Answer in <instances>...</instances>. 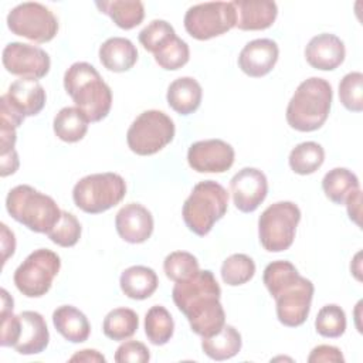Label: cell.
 I'll return each mask as SVG.
<instances>
[{"mask_svg":"<svg viewBox=\"0 0 363 363\" xmlns=\"http://www.w3.org/2000/svg\"><path fill=\"white\" fill-rule=\"evenodd\" d=\"M279 48L269 38H257L244 45L238 55L240 69L251 77L261 78L272 71L278 61Z\"/></svg>","mask_w":363,"mask_h":363,"instance_id":"obj_18","label":"cell"},{"mask_svg":"<svg viewBox=\"0 0 363 363\" xmlns=\"http://www.w3.org/2000/svg\"><path fill=\"white\" fill-rule=\"evenodd\" d=\"M332 86L319 77L302 81L286 106L288 125L299 132H313L326 122L332 106Z\"/></svg>","mask_w":363,"mask_h":363,"instance_id":"obj_4","label":"cell"},{"mask_svg":"<svg viewBox=\"0 0 363 363\" xmlns=\"http://www.w3.org/2000/svg\"><path fill=\"white\" fill-rule=\"evenodd\" d=\"M231 3L234 6L237 16L235 27L242 31H257L269 28L278 16V7L277 3L274 1L235 0Z\"/></svg>","mask_w":363,"mask_h":363,"instance_id":"obj_21","label":"cell"},{"mask_svg":"<svg viewBox=\"0 0 363 363\" xmlns=\"http://www.w3.org/2000/svg\"><path fill=\"white\" fill-rule=\"evenodd\" d=\"M234 149L221 139L194 142L187 150L189 166L197 173H224L234 164Z\"/></svg>","mask_w":363,"mask_h":363,"instance_id":"obj_14","label":"cell"},{"mask_svg":"<svg viewBox=\"0 0 363 363\" xmlns=\"http://www.w3.org/2000/svg\"><path fill=\"white\" fill-rule=\"evenodd\" d=\"M16 139H17L16 128L9 123L0 122V147H1L0 155H4L7 152L13 150L14 145H16Z\"/></svg>","mask_w":363,"mask_h":363,"instance_id":"obj_42","label":"cell"},{"mask_svg":"<svg viewBox=\"0 0 363 363\" xmlns=\"http://www.w3.org/2000/svg\"><path fill=\"white\" fill-rule=\"evenodd\" d=\"M309 363H318V362H336L342 363L345 362V357L339 347L330 346V345H319L312 349L311 354L308 356Z\"/></svg>","mask_w":363,"mask_h":363,"instance_id":"obj_41","label":"cell"},{"mask_svg":"<svg viewBox=\"0 0 363 363\" xmlns=\"http://www.w3.org/2000/svg\"><path fill=\"white\" fill-rule=\"evenodd\" d=\"M150 359L149 349L146 345L138 340H128L119 345L115 352V362L118 363H146Z\"/></svg>","mask_w":363,"mask_h":363,"instance_id":"obj_40","label":"cell"},{"mask_svg":"<svg viewBox=\"0 0 363 363\" xmlns=\"http://www.w3.org/2000/svg\"><path fill=\"white\" fill-rule=\"evenodd\" d=\"M228 208L227 190L214 180L197 183L186 199L182 216L187 228L196 235H207Z\"/></svg>","mask_w":363,"mask_h":363,"instance_id":"obj_6","label":"cell"},{"mask_svg":"<svg viewBox=\"0 0 363 363\" xmlns=\"http://www.w3.org/2000/svg\"><path fill=\"white\" fill-rule=\"evenodd\" d=\"M64 88L89 122H99L108 116L112 91L94 65L74 62L64 74Z\"/></svg>","mask_w":363,"mask_h":363,"instance_id":"obj_3","label":"cell"},{"mask_svg":"<svg viewBox=\"0 0 363 363\" xmlns=\"http://www.w3.org/2000/svg\"><path fill=\"white\" fill-rule=\"evenodd\" d=\"M347 207V214L352 221H354L357 225H360V204H362V191L360 189L353 191L345 201Z\"/></svg>","mask_w":363,"mask_h":363,"instance_id":"obj_45","label":"cell"},{"mask_svg":"<svg viewBox=\"0 0 363 363\" xmlns=\"http://www.w3.org/2000/svg\"><path fill=\"white\" fill-rule=\"evenodd\" d=\"M139 328V318L133 309L115 308L104 319V335L115 342L132 337Z\"/></svg>","mask_w":363,"mask_h":363,"instance_id":"obj_30","label":"cell"},{"mask_svg":"<svg viewBox=\"0 0 363 363\" xmlns=\"http://www.w3.org/2000/svg\"><path fill=\"white\" fill-rule=\"evenodd\" d=\"M230 190L234 206L242 213H252L268 194V180L259 169L244 167L230 180Z\"/></svg>","mask_w":363,"mask_h":363,"instance_id":"obj_15","label":"cell"},{"mask_svg":"<svg viewBox=\"0 0 363 363\" xmlns=\"http://www.w3.org/2000/svg\"><path fill=\"white\" fill-rule=\"evenodd\" d=\"M339 99L350 112L363 111V74L359 71L346 74L339 82Z\"/></svg>","mask_w":363,"mask_h":363,"instance_id":"obj_38","label":"cell"},{"mask_svg":"<svg viewBox=\"0 0 363 363\" xmlns=\"http://www.w3.org/2000/svg\"><path fill=\"white\" fill-rule=\"evenodd\" d=\"M95 6L123 30L135 28L145 18V6L139 0H104L96 1Z\"/></svg>","mask_w":363,"mask_h":363,"instance_id":"obj_26","label":"cell"},{"mask_svg":"<svg viewBox=\"0 0 363 363\" xmlns=\"http://www.w3.org/2000/svg\"><path fill=\"white\" fill-rule=\"evenodd\" d=\"M301 221V210L292 201H277L268 206L258 218L259 242L268 252L288 250Z\"/></svg>","mask_w":363,"mask_h":363,"instance_id":"obj_8","label":"cell"},{"mask_svg":"<svg viewBox=\"0 0 363 363\" xmlns=\"http://www.w3.org/2000/svg\"><path fill=\"white\" fill-rule=\"evenodd\" d=\"M174 332V322L170 312L162 306H152L145 315V335L155 346L166 345Z\"/></svg>","mask_w":363,"mask_h":363,"instance_id":"obj_31","label":"cell"},{"mask_svg":"<svg viewBox=\"0 0 363 363\" xmlns=\"http://www.w3.org/2000/svg\"><path fill=\"white\" fill-rule=\"evenodd\" d=\"M69 362H91V363H95V362H99V363H105L106 359L104 354H101L98 350L95 349H84V350H79L75 354H72L69 357Z\"/></svg>","mask_w":363,"mask_h":363,"instance_id":"obj_46","label":"cell"},{"mask_svg":"<svg viewBox=\"0 0 363 363\" xmlns=\"http://www.w3.org/2000/svg\"><path fill=\"white\" fill-rule=\"evenodd\" d=\"M9 30L34 43H48L58 33V20L41 3L27 1L16 6L7 14Z\"/></svg>","mask_w":363,"mask_h":363,"instance_id":"obj_12","label":"cell"},{"mask_svg":"<svg viewBox=\"0 0 363 363\" xmlns=\"http://www.w3.org/2000/svg\"><path fill=\"white\" fill-rule=\"evenodd\" d=\"M60 268L61 259L54 251L38 248L17 267L13 281L24 296L40 298L50 291Z\"/></svg>","mask_w":363,"mask_h":363,"instance_id":"obj_10","label":"cell"},{"mask_svg":"<svg viewBox=\"0 0 363 363\" xmlns=\"http://www.w3.org/2000/svg\"><path fill=\"white\" fill-rule=\"evenodd\" d=\"M81 231L82 228L78 218L72 213L62 211L61 218L58 220L55 227L47 233V235L54 244L68 248L74 247L79 241Z\"/></svg>","mask_w":363,"mask_h":363,"instance_id":"obj_39","label":"cell"},{"mask_svg":"<svg viewBox=\"0 0 363 363\" xmlns=\"http://www.w3.org/2000/svg\"><path fill=\"white\" fill-rule=\"evenodd\" d=\"M201 339L203 352L217 362L234 357L242 346L240 332L231 325H224L218 333Z\"/></svg>","mask_w":363,"mask_h":363,"instance_id":"obj_28","label":"cell"},{"mask_svg":"<svg viewBox=\"0 0 363 363\" xmlns=\"http://www.w3.org/2000/svg\"><path fill=\"white\" fill-rule=\"evenodd\" d=\"M45 99L44 86L37 79L21 78L11 82L7 92L1 95L0 104L26 119L38 115L45 105Z\"/></svg>","mask_w":363,"mask_h":363,"instance_id":"obj_16","label":"cell"},{"mask_svg":"<svg viewBox=\"0 0 363 363\" xmlns=\"http://www.w3.org/2000/svg\"><path fill=\"white\" fill-rule=\"evenodd\" d=\"M126 194V183L118 173H94L75 183V206L88 214L104 213L119 204Z\"/></svg>","mask_w":363,"mask_h":363,"instance_id":"obj_7","label":"cell"},{"mask_svg":"<svg viewBox=\"0 0 363 363\" xmlns=\"http://www.w3.org/2000/svg\"><path fill=\"white\" fill-rule=\"evenodd\" d=\"M3 67L11 75L21 78H44L51 67L50 55L40 47L26 43H9L1 55Z\"/></svg>","mask_w":363,"mask_h":363,"instance_id":"obj_13","label":"cell"},{"mask_svg":"<svg viewBox=\"0 0 363 363\" xmlns=\"http://www.w3.org/2000/svg\"><path fill=\"white\" fill-rule=\"evenodd\" d=\"M237 16L233 3L213 1L191 6L184 14V28L196 40L218 37L235 27Z\"/></svg>","mask_w":363,"mask_h":363,"instance_id":"obj_11","label":"cell"},{"mask_svg":"<svg viewBox=\"0 0 363 363\" xmlns=\"http://www.w3.org/2000/svg\"><path fill=\"white\" fill-rule=\"evenodd\" d=\"M20 330L14 349L20 354H38L45 350L50 342V332L45 319L35 311H23Z\"/></svg>","mask_w":363,"mask_h":363,"instance_id":"obj_20","label":"cell"},{"mask_svg":"<svg viewBox=\"0 0 363 363\" xmlns=\"http://www.w3.org/2000/svg\"><path fill=\"white\" fill-rule=\"evenodd\" d=\"M153 55L155 61L159 64L160 68L166 71H176L189 62L190 50L187 43L176 35Z\"/></svg>","mask_w":363,"mask_h":363,"instance_id":"obj_37","label":"cell"},{"mask_svg":"<svg viewBox=\"0 0 363 363\" xmlns=\"http://www.w3.org/2000/svg\"><path fill=\"white\" fill-rule=\"evenodd\" d=\"M119 285L128 298L143 301L155 294L159 285V278L152 268L133 265L121 274Z\"/></svg>","mask_w":363,"mask_h":363,"instance_id":"obj_25","label":"cell"},{"mask_svg":"<svg viewBox=\"0 0 363 363\" xmlns=\"http://www.w3.org/2000/svg\"><path fill=\"white\" fill-rule=\"evenodd\" d=\"M52 325L57 332L71 343H82L91 333L88 318L72 305L58 306L52 312Z\"/></svg>","mask_w":363,"mask_h":363,"instance_id":"obj_23","label":"cell"},{"mask_svg":"<svg viewBox=\"0 0 363 363\" xmlns=\"http://www.w3.org/2000/svg\"><path fill=\"white\" fill-rule=\"evenodd\" d=\"M315 329L323 337H340L346 330L345 311L336 303L322 306L315 319Z\"/></svg>","mask_w":363,"mask_h":363,"instance_id":"obj_34","label":"cell"},{"mask_svg":"<svg viewBox=\"0 0 363 363\" xmlns=\"http://www.w3.org/2000/svg\"><path fill=\"white\" fill-rule=\"evenodd\" d=\"M325 196L335 204H345L346 199L360 189L357 176L346 167H335L329 170L322 180Z\"/></svg>","mask_w":363,"mask_h":363,"instance_id":"obj_29","label":"cell"},{"mask_svg":"<svg viewBox=\"0 0 363 363\" xmlns=\"http://www.w3.org/2000/svg\"><path fill=\"white\" fill-rule=\"evenodd\" d=\"M174 37L176 31L170 23L166 20H153L139 33V43L146 51L156 54Z\"/></svg>","mask_w":363,"mask_h":363,"instance_id":"obj_36","label":"cell"},{"mask_svg":"<svg viewBox=\"0 0 363 363\" xmlns=\"http://www.w3.org/2000/svg\"><path fill=\"white\" fill-rule=\"evenodd\" d=\"M346 50L343 41L330 33L312 37L305 47L306 62L320 71H333L345 61Z\"/></svg>","mask_w":363,"mask_h":363,"instance_id":"obj_19","label":"cell"},{"mask_svg":"<svg viewBox=\"0 0 363 363\" xmlns=\"http://www.w3.org/2000/svg\"><path fill=\"white\" fill-rule=\"evenodd\" d=\"M89 119L77 106L62 108L54 118L52 128L58 139L67 143L79 142L88 130Z\"/></svg>","mask_w":363,"mask_h":363,"instance_id":"obj_27","label":"cell"},{"mask_svg":"<svg viewBox=\"0 0 363 363\" xmlns=\"http://www.w3.org/2000/svg\"><path fill=\"white\" fill-rule=\"evenodd\" d=\"M201 85L191 77H180L174 79L169 85L166 94L169 106L180 115H190L196 112L201 104Z\"/></svg>","mask_w":363,"mask_h":363,"instance_id":"obj_24","label":"cell"},{"mask_svg":"<svg viewBox=\"0 0 363 363\" xmlns=\"http://www.w3.org/2000/svg\"><path fill=\"white\" fill-rule=\"evenodd\" d=\"M101 64L112 72L129 71L138 61V50L125 37H111L99 47Z\"/></svg>","mask_w":363,"mask_h":363,"instance_id":"obj_22","label":"cell"},{"mask_svg":"<svg viewBox=\"0 0 363 363\" xmlns=\"http://www.w3.org/2000/svg\"><path fill=\"white\" fill-rule=\"evenodd\" d=\"M262 281L277 302L278 320L288 328L301 326L309 315L313 298V284L301 277L289 261H274L264 269Z\"/></svg>","mask_w":363,"mask_h":363,"instance_id":"obj_2","label":"cell"},{"mask_svg":"<svg viewBox=\"0 0 363 363\" xmlns=\"http://www.w3.org/2000/svg\"><path fill=\"white\" fill-rule=\"evenodd\" d=\"M174 122L162 111L142 112L129 126L126 142L129 149L139 156H150L160 152L174 138Z\"/></svg>","mask_w":363,"mask_h":363,"instance_id":"obj_9","label":"cell"},{"mask_svg":"<svg viewBox=\"0 0 363 363\" xmlns=\"http://www.w3.org/2000/svg\"><path fill=\"white\" fill-rule=\"evenodd\" d=\"M6 210L17 223L41 234L51 231L62 213L52 197L28 184H18L9 191Z\"/></svg>","mask_w":363,"mask_h":363,"instance_id":"obj_5","label":"cell"},{"mask_svg":"<svg viewBox=\"0 0 363 363\" xmlns=\"http://www.w3.org/2000/svg\"><path fill=\"white\" fill-rule=\"evenodd\" d=\"M163 269L166 277L173 282L189 279L200 271L197 258L187 251L170 252L163 261Z\"/></svg>","mask_w":363,"mask_h":363,"instance_id":"obj_35","label":"cell"},{"mask_svg":"<svg viewBox=\"0 0 363 363\" xmlns=\"http://www.w3.org/2000/svg\"><path fill=\"white\" fill-rule=\"evenodd\" d=\"M325 160V150L316 142H302L296 145L289 153V167L296 174H312L315 173Z\"/></svg>","mask_w":363,"mask_h":363,"instance_id":"obj_32","label":"cell"},{"mask_svg":"<svg viewBox=\"0 0 363 363\" xmlns=\"http://www.w3.org/2000/svg\"><path fill=\"white\" fill-rule=\"evenodd\" d=\"M18 155L16 152V149L4 153V155H0V176L1 177H6L9 174H13L16 173V170L18 169Z\"/></svg>","mask_w":363,"mask_h":363,"instance_id":"obj_43","label":"cell"},{"mask_svg":"<svg viewBox=\"0 0 363 363\" xmlns=\"http://www.w3.org/2000/svg\"><path fill=\"white\" fill-rule=\"evenodd\" d=\"M172 296L196 335L210 337L225 325V312L220 302L221 288L210 269L199 271L191 278L176 282Z\"/></svg>","mask_w":363,"mask_h":363,"instance_id":"obj_1","label":"cell"},{"mask_svg":"<svg viewBox=\"0 0 363 363\" xmlns=\"http://www.w3.org/2000/svg\"><path fill=\"white\" fill-rule=\"evenodd\" d=\"M1 252H3V264L7 262V259L14 254L16 250V238L13 231L9 230V227L1 223Z\"/></svg>","mask_w":363,"mask_h":363,"instance_id":"obj_44","label":"cell"},{"mask_svg":"<svg viewBox=\"0 0 363 363\" xmlns=\"http://www.w3.org/2000/svg\"><path fill=\"white\" fill-rule=\"evenodd\" d=\"M152 213L139 203L125 204L115 217V227L119 237L129 244H142L153 233Z\"/></svg>","mask_w":363,"mask_h":363,"instance_id":"obj_17","label":"cell"},{"mask_svg":"<svg viewBox=\"0 0 363 363\" xmlns=\"http://www.w3.org/2000/svg\"><path fill=\"white\" fill-rule=\"evenodd\" d=\"M255 274V264L245 254H233L221 265V278L230 286L247 284Z\"/></svg>","mask_w":363,"mask_h":363,"instance_id":"obj_33","label":"cell"}]
</instances>
